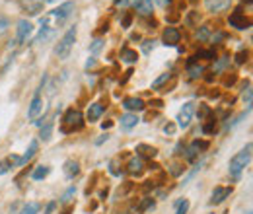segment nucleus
<instances>
[{
  "label": "nucleus",
  "mask_w": 253,
  "mask_h": 214,
  "mask_svg": "<svg viewBox=\"0 0 253 214\" xmlns=\"http://www.w3.org/2000/svg\"><path fill=\"white\" fill-rule=\"evenodd\" d=\"M72 10H74V4H72V2H64V4H61L59 8L47 12V14L41 18V30H39V35L35 37V41L39 43V41L51 37L53 31L57 30V28H61V26L64 24V20L72 14Z\"/></svg>",
  "instance_id": "1"
},
{
  "label": "nucleus",
  "mask_w": 253,
  "mask_h": 214,
  "mask_svg": "<svg viewBox=\"0 0 253 214\" xmlns=\"http://www.w3.org/2000/svg\"><path fill=\"white\" fill-rule=\"evenodd\" d=\"M250 160H252V142L230 160V173H232L234 177H238V175L244 171V168L250 164Z\"/></svg>",
  "instance_id": "2"
},
{
  "label": "nucleus",
  "mask_w": 253,
  "mask_h": 214,
  "mask_svg": "<svg viewBox=\"0 0 253 214\" xmlns=\"http://www.w3.org/2000/svg\"><path fill=\"white\" fill-rule=\"evenodd\" d=\"M74 41H76V28H70V30L63 35V39L59 41V45H57V49H55V55H57L61 61L68 59V55H70V51H72Z\"/></svg>",
  "instance_id": "3"
},
{
  "label": "nucleus",
  "mask_w": 253,
  "mask_h": 214,
  "mask_svg": "<svg viewBox=\"0 0 253 214\" xmlns=\"http://www.w3.org/2000/svg\"><path fill=\"white\" fill-rule=\"evenodd\" d=\"M63 123H64V127H63L64 132L80 130V128L84 127V117H82V113H80L78 109H68L66 115H64Z\"/></svg>",
  "instance_id": "4"
},
{
  "label": "nucleus",
  "mask_w": 253,
  "mask_h": 214,
  "mask_svg": "<svg viewBox=\"0 0 253 214\" xmlns=\"http://www.w3.org/2000/svg\"><path fill=\"white\" fill-rule=\"evenodd\" d=\"M193 115H195V103L187 101V103L179 109V113H177V125H179L181 128H187V127L191 125Z\"/></svg>",
  "instance_id": "5"
},
{
  "label": "nucleus",
  "mask_w": 253,
  "mask_h": 214,
  "mask_svg": "<svg viewBox=\"0 0 253 214\" xmlns=\"http://www.w3.org/2000/svg\"><path fill=\"white\" fill-rule=\"evenodd\" d=\"M32 33H33L32 24H30L28 20H20V22H18V35H16V43H14V45H20V43L28 41Z\"/></svg>",
  "instance_id": "6"
},
{
  "label": "nucleus",
  "mask_w": 253,
  "mask_h": 214,
  "mask_svg": "<svg viewBox=\"0 0 253 214\" xmlns=\"http://www.w3.org/2000/svg\"><path fill=\"white\" fill-rule=\"evenodd\" d=\"M43 6H45L43 0H20V8L30 16H37L43 10Z\"/></svg>",
  "instance_id": "7"
},
{
  "label": "nucleus",
  "mask_w": 253,
  "mask_h": 214,
  "mask_svg": "<svg viewBox=\"0 0 253 214\" xmlns=\"http://www.w3.org/2000/svg\"><path fill=\"white\" fill-rule=\"evenodd\" d=\"M43 97H41V92H37L35 95H33V99H32V103H30V109H28V117L30 119H37L41 113H43Z\"/></svg>",
  "instance_id": "8"
},
{
  "label": "nucleus",
  "mask_w": 253,
  "mask_h": 214,
  "mask_svg": "<svg viewBox=\"0 0 253 214\" xmlns=\"http://www.w3.org/2000/svg\"><path fill=\"white\" fill-rule=\"evenodd\" d=\"M230 26L232 28H236V30H248L250 26H252V22L246 18V16H242V10H236L232 16H230Z\"/></svg>",
  "instance_id": "9"
},
{
  "label": "nucleus",
  "mask_w": 253,
  "mask_h": 214,
  "mask_svg": "<svg viewBox=\"0 0 253 214\" xmlns=\"http://www.w3.org/2000/svg\"><path fill=\"white\" fill-rule=\"evenodd\" d=\"M132 6H134V10H136V14H140V16H152V12H154V4H152V0H132Z\"/></svg>",
  "instance_id": "10"
},
{
  "label": "nucleus",
  "mask_w": 253,
  "mask_h": 214,
  "mask_svg": "<svg viewBox=\"0 0 253 214\" xmlns=\"http://www.w3.org/2000/svg\"><path fill=\"white\" fill-rule=\"evenodd\" d=\"M179 39H181V33H179V30H175V28H168V30L164 31V35H162L164 45H169V47L177 45Z\"/></svg>",
  "instance_id": "11"
},
{
  "label": "nucleus",
  "mask_w": 253,
  "mask_h": 214,
  "mask_svg": "<svg viewBox=\"0 0 253 214\" xmlns=\"http://www.w3.org/2000/svg\"><path fill=\"white\" fill-rule=\"evenodd\" d=\"M230 4H232V0H205V8L209 12H212V14L226 10Z\"/></svg>",
  "instance_id": "12"
},
{
  "label": "nucleus",
  "mask_w": 253,
  "mask_h": 214,
  "mask_svg": "<svg viewBox=\"0 0 253 214\" xmlns=\"http://www.w3.org/2000/svg\"><path fill=\"white\" fill-rule=\"evenodd\" d=\"M207 148H209V142H205V140H201V142H199V140H195L189 148H187L185 158H187V160H195L199 154L203 152V150H207Z\"/></svg>",
  "instance_id": "13"
},
{
  "label": "nucleus",
  "mask_w": 253,
  "mask_h": 214,
  "mask_svg": "<svg viewBox=\"0 0 253 214\" xmlns=\"http://www.w3.org/2000/svg\"><path fill=\"white\" fill-rule=\"evenodd\" d=\"M232 193V187H216L212 191V199H211V205H220L224 199H228Z\"/></svg>",
  "instance_id": "14"
},
{
  "label": "nucleus",
  "mask_w": 253,
  "mask_h": 214,
  "mask_svg": "<svg viewBox=\"0 0 253 214\" xmlns=\"http://www.w3.org/2000/svg\"><path fill=\"white\" fill-rule=\"evenodd\" d=\"M123 107L126 111H142L144 109V101L140 97H126L123 101Z\"/></svg>",
  "instance_id": "15"
},
{
  "label": "nucleus",
  "mask_w": 253,
  "mask_h": 214,
  "mask_svg": "<svg viewBox=\"0 0 253 214\" xmlns=\"http://www.w3.org/2000/svg\"><path fill=\"white\" fill-rule=\"evenodd\" d=\"M63 171H64V175H66L68 179H74V177L80 173V166H78V162H74V160H68V162L64 164Z\"/></svg>",
  "instance_id": "16"
},
{
  "label": "nucleus",
  "mask_w": 253,
  "mask_h": 214,
  "mask_svg": "<svg viewBox=\"0 0 253 214\" xmlns=\"http://www.w3.org/2000/svg\"><path fill=\"white\" fill-rule=\"evenodd\" d=\"M101 113H103V105H101V103H92V105L88 107V115H86V117H88L90 123H94L101 117Z\"/></svg>",
  "instance_id": "17"
},
{
  "label": "nucleus",
  "mask_w": 253,
  "mask_h": 214,
  "mask_svg": "<svg viewBox=\"0 0 253 214\" xmlns=\"http://www.w3.org/2000/svg\"><path fill=\"white\" fill-rule=\"evenodd\" d=\"M138 125V117L134 115V113H125L123 117H121V127L123 128H132V127H136Z\"/></svg>",
  "instance_id": "18"
},
{
  "label": "nucleus",
  "mask_w": 253,
  "mask_h": 214,
  "mask_svg": "<svg viewBox=\"0 0 253 214\" xmlns=\"http://www.w3.org/2000/svg\"><path fill=\"white\" fill-rule=\"evenodd\" d=\"M128 173H132V175H140L142 173V160L140 158H132L128 162Z\"/></svg>",
  "instance_id": "19"
},
{
  "label": "nucleus",
  "mask_w": 253,
  "mask_h": 214,
  "mask_svg": "<svg viewBox=\"0 0 253 214\" xmlns=\"http://www.w3.org/2000/svg\"><path fill=\"white\" fill-rule=\"evenodd\" d=\"M37 152V140H32V144H30V148H28V152L24 154L22 158H20V166H24V164H28L30 160H32L33 156Z\"/></svg>",
  "instance_id": "20"
},
{
  "label": "nucleus",
  "mask_w": 253,
  "mask_h": 214,
  "mask_svg": "<svg viewBox=\"0 0 253 214\" xmlns=\"http://www.w3.org/2000/svg\"><path fill=\"white\" fill-rule=\"evenodd\" d=\"M49 175V168L47 166H39V168H35V171L32 173V177L35 181H41V179H45Z\"/></svg>",
  "instance_id": "21"
},
{
  "label": "nucleus",
  "mask_w": 253,
  "mask_h": 214,
  "mask_svg": "<svg viewBox=\"0 0 253 214\" xmlns=\"http://www.w3.org/2000/svg\"><path fill=\"white\" fill-rule=\"evenodd\" d=\"M121 59L125 62H136L138 61V55H136V51H132V49H123L121 51Z\"/></svg>",
  "instance_id": "22"
},
{
  "label": "nucleus",
  "mask_w": 253,
  "mask_h": 214,
  "mask_svg": "<svg viewBox=\"0 0 253 214\" xmlns=\"http://www.w3.org/2000/svg\"><path fill=\"white\" fill-rule=\"evenodd\" d=\"M136 150L142 154V156H146V158H154V156L158 154V150H156V148L146 146V144H138V146H136Z\"/></svg>",
  "instance_id": "23"
},
{
  "label": "nucleus",
  "mask_w": 253,
  "mask_h": 214,
  "mask_svg": "<svg viewBox=\"0 0 253 214\" xmlns=\"http://www.w3.org/2000/svg\"><path fill=\"white\" fill-rule=\"evenodd\" d=\"M197 37H199V41H209V37H211V26H203L201 30L197 31Z\"/></svg>",
  "instance_id": "24"
},
{
  "label": "nucleus",
  "mask_w": 253,
  "mask_h": 214,
  "mask_svg": "<svg viewBox=\"0 0 253 214\" xmlns=\"http://www.w3.org/2000/svg\"><path fill=\"white\" fill-rule=\"evenodd\" d=\"M8 30H10V20H8L6 16H0V37L6 35Z\"/></svg>",
  "instance_id": "25"
},
{
  "label": "nucleus",
  "mask_w": 253,
  "mask_h": 214,
  "mask_svg": "<svg viewBox=\"0 0 253 214\" xmlns=\"http://www.w3.org/2000/svg\"><path fill=\"white\" fill-rule=\"evenodd\" d=\"M37 211H39V205H37V203H30V205H26V207L22 209L20 214H37Z\"/></svg>",
  "instance_id": "26"
},
{
  "label": "nucleus",
  "mask_w": 253,
  "mask_h": 214,
  "mask_svg": "<svg viewBox=\"0 0 253 214\" xmlns=\"http://www.w3.org/2000/svg\"><path fill=\"white\" fill-rule=\"evenodd\" d=\"M51 132H53V125H45V127L41 128V138H43V140H49V138H51Z\"/></svg>",
  "instance_id": "27"
},
{
  "label": "nucleus",
  "mask_w": 253,
  "mask_h": 214,
  "mask_svg": "<svg viewBox=\"0 0 253 214\" xmlns=\"http://www.w3.org/2000/svg\"><path fill=\"white\" fill-rule=\"evenodd\" d=\"M146 209H154V201H152V199H146V201H144V203L138 207V214H142Z\"/></svg>",
  "instance_id": "28"
},
{
  "label": "nucleus",
  "mask_w": 253,
  "mask_h": 214,
  "mask_svg": "<svg viewBox=\"0 0 253 214\" xmlns=\"http://www.w3.org/2000/svg\"><path fill=\"white\" fill-rule=\"evenodd\" d=\"M187 211H189V201H181L179 203V207H177V211H175V214H187Z\"/></svg>",
  "instance_id": "29"
},
{
  "label": "nucleus",
  "mask_w": 253,
  "mask_h": 214,
  "mask_svg": "<svg viewBox=\"0 0 253 214\" xmlns=\"http://www.w3.org/2000/svg\"><path fill=\"white\" fill-rule=\"evenodd\" d=\"M203 74V66H189V76L191 78H199Z\"/></svg>",
  "instance_id": "30"
},
{
  "label": "nucleus",
  "mask_w": 253,
  "mask_h": 214,
  "mask_svg": "<svg viewBox=\"0 0 253 214\" xmlns=\"http://www.w3.org/2000/svg\"><path fill=\"white\" fill-rule=\"evenodd\" d=\"M195 59H209L211 61V59H214V53L212 51H199Z\"/></svg>",
  "instance_id": "31"
},
{
  "label": "nucleus",
  "mask_w": 253,
  "mask_h": 214,
  "mask_svg": "<svg viewBox=\"0 0 253 214\" xmlns=\"http://www.w3.org/2000/svg\"><path fill=\"white\" fill-rule=\"evenodd\" d=\"M10 166H12L10 160H2V162H0V175H4V173L10 170Z\"/></svg>",
  "instance_id": "32"
},
{
  "label": "nucleus",
  "mask_w": 253,
  "mask_h": 214,
  "mask_svg": "<svg viewBox=\"0 0 253 214\" xmlns=\"http://www.w3.org/2000/svg\"><path fill=\"white\" fill-rule=\"evenodd\" d=\"M246 61H248V51H240V53L236 55V62H238V64H244Z\"/></svg>",
  "instance_id": "33"
},
{
  "label": "nucleus",
  "mask_w": 253,
  "mask_h": 214,
  "mask_svg": "<svg viewBox=\"0 0 253 214\" xmlns=\"http://www.w3.org/2000/svg\"><path fill=\"white\" fill-rule=\"evenodd\" d=\"M101 47H103V41H101V39H95L94 43H92V47H90V51H92V53H97Z\"/></svg>",
  "instance_id": "34"
},
{
  "label": "nucleus",
  "mask_w": 253,
  "mask_h": 214,
  "mask_svg": "<svg viewBox=\"0 0 253 214\" xmlns=\"http://www.w3.org/2000/svg\"><path fill=\"white\" fill-rule=\"evenodd\" d=\"M168 78H169V74H164V76H160L158 80H156V82L152 84V88H154V90H156V88H160V86H162V84H164V82H166Z\"/></svg>",
  "instance_id": "35"
},
{
  "label": "nucleus",
  "mask_w": 253,
  "mask_h": 214,
  "mask_svg": "<svg viewBox=\"0 0 253 214\" xmlns=\"http://www.w3.org/2000/svg\"><path fill=\"white\" fill-rule=\"evenodd\" d=\"M74 193H76V191H74V187H70V189L63 195V199H61V201H63V203H68V201H70V197H72Z\"/></svg>",
  "instance_id": "36"
},
{
  "label": "nucleus",
  "mask_w": 253,
  "mask_h": 214,
  "mask_svg": "<svg viewBox=\"0 0 253 214\" xmlns=\"http://www.w3.org/2000/svg\"><path fill=\"white\" fill-rule=\"evenodd\" d=\"M164 132H166V134H173V132H175V125H173V123H168V125L164 127Z\"/></svg>",
  "instance_id": "37"
},
{
  "label": "nucleus",
  "mask_w": 253,
  "mask_h": 214,
  "mask_svg": "<svg viewBox=\"0 0 253 214\" xmlns=\"http://www.w3.org/2000/svg\"><path fill=\"white\" fill-rule=\"evenodd\" d=\"M181 171H183V168H181L179 164H173V166H171V175H179Z\"/></svg>",
  "instance_id": "38"
},
{
  "label": "nucleus",
  "mask_w": 253,
  "mask_h": 214,
  "mask_svg": "<svg viewBox=\"0 0 253 214\" xmlns=\"http://www.w3.org/2000/svg\"><path fill=\"white\" fill-rule=\"evenodd\" d=\"M142 49H144V53H150V49H154V41H144Z\"/></svg>",
  "instance_id": "39"
},
{
  "label": "nucleus",
  "mask_w": 253,
  "mask_h": 214,
  "mask_svg": "<svg viewBox=\"0 0 253 214\" xmlns=\"http://www.w3.org/2000/svg\"><path fill=\"white\" fill-rule=\"evenodd\" d=\"M244 101H246L248 105H252V90H248V92L244 93Z\"/></svg>",
  "instance_id": "40"
},
{
  "label": "nucleus",
  "mask_w": 253,
  "mask_h": 214,
  "mask_svg": "<svg viewBox=\"0 0 253 214\" xmlns=\"http://www.w3.org/2000/svg\"><path fill=\"white\" fill-rule=\"evenodd\" d=\"M55 207H57V203H49V205H47V211H45V214H53Z\"/></svg>",
  "instance_id": "41"
},
{
  "label": "nucleus",
  "mask_w": 253,
  "mask_h": 214,
  "mask_svg": "<svg viewBox=\"0 0 253 214\" xmlns=\"http://www.w3.org/2000/svg\"><path fill=\"white\" fill-rule=\"evenodd\" d=\"M203 130H205L207 134H209V132H212V130H214V121H212V123H209V125H207V127H205Z\"/></svg>",
  "instance_id": "42"
},
{
  "label": "nucleus",
  "mask_w": 253,
  "mask_h": 214,
  "mask_svg": "<svg viewBox=\"0 0 253 214\" xmlns=\"http://www.w3.org/2000/svg\"><path fill=\"white\" fill-rule=\"evenodd\" d=\"M195 20H197V14H191L189 18H187V26H193V24H195Z\"/></svg>",
  "instance_id": "43"
},
{
  "label": "nucleus",
  "mask_w": 253,
  "mask_h": 214,
  "mask_svg": "<svg viewBox=\"0 0 253 214\" xmlns=\"http://www.w3.org/2000/svg\"><path fill=\"white\" fill-rule=\"evenodd\" d=\"M123 26H125V28H128V26H130V16H125V20H123Z\"/></svg>",
  "instance_id": "44"
},
{
  "label": "nucleus",
  "mask_w": 253,
  "mask_h": 214,
  "mask_svg": "<svg viewBox=\"0 0 253 214\" xmlns=\"http://www.w3.org/2000/svg\"><path fill=\"white\" fill-rule=\"evenodd\" d=\"M126 2H128V0H115L117 6H126Z\"/></svg>",
  "instance_id": "45"
},
{
  "label": "nucleus",
  "mask_w": 253,
  "mask_h": 214,
  "mask_svg": "<svg viewBox=\"0 0 253 214\" xmlns=\"http://www.w3.org/2000/svg\"><path fill=\"white\" fill-rule=\"evenodd\" d=\"M103 140H107V134H105V136H101V138H97V140H95V144H101Z\"/></svg>",
  "instance_id": "46"
},
{
  "label": "nucleus",
  "mask_w": 253,
  "mask_h": 214,
  "mask_svg": "<svg viewBox=\"0 0 253 214\" xmlns=\"http://www.w3.org/2000/svg\"><path fill=\"white\" fill-rule=\"evenodd\" d=\"M111 125H113V123L109 121V123H103V125H101V127H103V130H105V128H109V127H111Z\"/></svg>",
  "instance_id": "47"
},
{
  "label": "nucleus",
  "mask_w": 253,
  "mask_h": 214,
  "mask_svg": "<svg viewBox=\"0 0 253 214\" xmlns=\"http://www.w3.org/2000/svg\"><path fill=\"white\" fill-rule=\"evenodd\" d=\"M43 2H55V0H43Z\"/></svg>",
  "instance_id": "48"
},
{
  "label": "nucleus",
  "mask_w": 253,
  "mask_h": 214,
  "mask_svg": "<svg viewBox=\"0 0 253 214\" xmlns=\"http://www.w3.org/2000/svg\"><path fill=\"white\" fill-rule=\"evenodd\" d=\"M168 2H171V0H168Z\"/></svg>",
  "instance_id": "49"
},
{
  "label": "nucleus",
  "mask_w": 253,
  "mask_h": 214,
  "mask_svg": "<svg viewBox=\"0 0 253 214\" xmlns=\"http://www.w3.org/2000/svg\"><path fill=\"white\" fill-rule=\"evenodd\" d=\"M248 214H252V213H248Z\"/></svg>",
  "instance_id": "50"
}]
</instances>
